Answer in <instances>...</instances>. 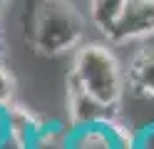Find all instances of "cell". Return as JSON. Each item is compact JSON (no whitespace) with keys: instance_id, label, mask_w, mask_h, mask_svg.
Here are the masks:
<instances>
[{"instance_id":"1","label":"cell","mask_w":154,"mask_h":149,"mask_svg":"<svg viewBox=\"0 0 154 149\" xmlns=\"http://www.w3.org/2000/svg\"><path fill=\"white\" fill-rule=\"evenodd\" d=\"M70 82L80 85L85 92H90L97 102L109 109H119L124 89H127V75L124 65L119 62L112 42H82L72 52L70 62Z\"/></svg>"},{"instance_id":"2","label":"cell","mask_w":154,"mask_h":149,"mask_svg":"<svg viewBox=\"0 0 154 149\" xmlns=\"http://www.w3.org/2000/svg\"><path fill=\"white\" fill-rule=\"evenodd\" d=\"M32 47L45 57L75 52L85 42V17L67 0H42L30 27Z\"/></svg>"},{"instance_id":"3","label":"cell","mask_w":154,"mask_h":149,"mask_svg":"<svg viewBox=\"0 0 154 149\" xmlns=\"http://www.w3.org/2000/svg\"><path fill=\"white\" fill-rule=\"evenodd\" d=\"M67 149H137V134L117 122H94L82 127H70Z\"/></svg>"},{"instance_id":"4","label":"cell","mask_w":154,"mask_h":149,"mask_svg":"<svg viewBox=\"0 0 154 149\" xmlns=\"http://www.w3.org/2000/svg\"><path fill=\"white\" fill-rule=\"evenodd\" d=\"M149 37H154V0H127L107 40L112 45H124Z\"/></svg>"},{"instance_id":"5","label":"cell","mask_w":154,"mask_h":149,"mask_svg":"<svg viewBox=\"0 0 154 149\" xmlns=\"http://www.w3.org/2000/svg\"><path fill=\"white\" fill-rule=\"evenodd\" d=\"M114 117H117V109L104 107L90 92H85L80 85H75V82L67 79V119H70V127L109 122Z\"/></svg>"},{"instance_id":"6","label":"cell","mask_w":154,"mask_h":149,"mask_svg":"<svg viewBox=\"0 0 154 149\" xmlns=\"http://www.w3.org/2000/svg\"><path fill=\"white\" fill-rule=\"evenodd\" d=\"M124 75H127V87L134 95L154 102V42L152 40L129 57Z\"/></svg>"},{"instance_id":"7","label":"cell","mask_w":154,"mask_h":149,"mask_svg":"<svg viewBox=\"0 0 154 149\" xmlns=\"http://www.w3.org/2000/svg\"><path fill=\"white\" fill-rule=\"evenodd\" d=\"M127 0H87V10H90V23L107 37L114 23L119 20Z\"/></svg>"},{"instance_id":"8","label":"cell","mask_w":154,"mask_h":149,"mask_svg":"<svg viewBox=\"0 0 154 149\" xmlns=\"http://www.w3.org/2000/svg\"><path fill=\"white\" fill-rule=\"evenodd\" d=\"M67 132L70 127H50L45 124L40 132H35L30 149H67Z\"/></svg>"},{"instance_id":"9","label":"cell","mask_w":154,"mask_h":149,"mask_svg":"<svg viewBox=\"0 0 154 149\" xmlns=\"http://www.w3.org/2000/svg\"><path fill=\"white\" fill-rule=\"evenodd\" d=\"M13 97H15V77L0 62V107H10Z\"/></svg>"},{"instance_id":"10","label":"cell","mask_w":154,"mask_h":149,"mask_svg":"<svg viewBox=\"0 0 154 149\" xmlns=\"http://www.w3.org/2000/svg\"><path fill=\"white\" fill-rule=\"evenodd\" d=\"M10 132H13L10 112H8V107H0V147H5V144H8V139H10Z\"/></svg>"},{"instance_id":"11","label":"cell","mask_w":154,"mask_h":149,"mask_svg":"<svg viewBox=\"0 0 154 149\" xmlns=\"http://www.w3.org/2000/svg\"><path fill=\"white\" fill-rule=\"evenodd\" d=\"M137 149H154V124L137 134Z\"/></svg>"},{"instance_id":"12","label":"cell","mask_w":154,"mask_h":149,"mask_svg":"<svg viewBox=\"0 0 154 149\" xmlns=\"http://www.w3.org/2000/svg\"><path fill=\"white\" fill-rule=\"evenodd\" d=\"M0 57H3V45H0Z\"/></svg>"},{"instance_id":"13","label":"cell","mask_w":154,"mask_h":149,"mask_svg":"<svg viewBox=\"0 0 154 149\" xmlns=\"http://www.w3.org/2000/svg\"><path fill=\"white\" fill-rule=\"evenodd\" d=\"M0 10H3V0H0Z\"/></svg>"}]
</instances>
